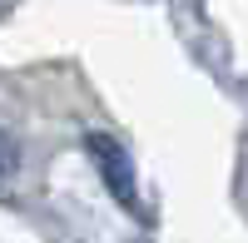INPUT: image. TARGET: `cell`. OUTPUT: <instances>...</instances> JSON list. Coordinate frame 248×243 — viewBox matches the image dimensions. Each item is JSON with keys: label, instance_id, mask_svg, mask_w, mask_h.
<instances>
[{"label": "cell", "instance_id": "cell-1", "mask_svg": "<svg viewBox=\"0 0 248 243\" xmlns=\"http://www.w3.org/2000/svg\"><path fill=\"white\" fill-rule=\"evenodd\" d=\"M85 149L99 159V169H105V184H109V194L119 198L124 209H134V213H139V198H134V184H129V159H124V149L114 144V139H105V134H90V139H85Z\"/></svg>", "mask_w": 248, "mask_h": 243}]
</instances>
